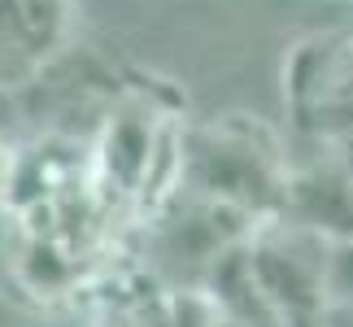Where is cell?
<instances>
[{"mask_svg": "<svg viewBox=\"0 0 353 327\" xmlns=\"http://www.w3.org/2000/svg\"><path fill=\"white\" fill-rule=\"evenodd\" d=\"M183 184L196 197L236 206L244 214H253L257 223H266V218H279L283 210L288 175L275 166V157L253 135L196 131L183 144Z\"/></svg>", "mask_w": 353, "mask_h": 327, "instance_id": "1", "label": "cell"}, {"mask_svg": "<svg viewBox=\"0 0 353 327\" xmlns=\"http://www.w3.org/2000/svg\"><path fill=\"white\" fill-rule=\"evenodd\" d=\"M327 244L332 240H319L314 231H301V227L283 223V218H266L253 231V240H249L253 275L288 327H327L332 323Z\"/></svg>", "mask_w": 353, "mask_h": 327, "instance_id": "2", "label": "cell"}, {"mask_svg": "<svg viewBox=\"0 0 353 327\" xmlns=\"http://www.w3.org/2000/svg\"><path fill=\"white\" fill-rule=\"evenodd\" d=\"M283 223L314 231L319 240H353V179L341 161H310L288 175Z\"/></svg>", "mask_w": 353, "mask_h": 327, "instance_id": "3", "label": "cell"}, {"mask_svg": "<svg viewBox=\"0 0 353 327\" xmlns=\"http://www.w3.org/2000/svg\"><path fill=\"white\" fill-rule=\"evenodd\" d=\"M161 131L153 114L144 109H122V114L110 118L101 140V175L110 179L118 192H140L148 179V166H153L157 148H161Z\"/></svg>", "mask_w": 353, "mask_h": 327, "instance_id": "4", "label": "cell"}, {"mask_svg": "<svg viewBox=\"0 0 353 327\" xmlns=\"http://www.w3.org/2000/svg\"><path fill=\"white\" fill-rule=\"evenodd\" d=\"M18 270H22V284L39 297H57L74 284L70 249H61V240L44 236V231H31V240H26V249L18 257Z\"/></svg>", "mask_w": 353, "mask_h": 327, "instance_id": "5", "label": "cell"}, {"mask_svg": "<svg viewBox=\"0 0 353 327\" xmlns=\"http://www.w3.org/2000/svg\"><path fill=\"white\" fill-rule=\"evenodd\" d=\"M223 310L205 288H174L161 306V327H219Z\"/></svg>", "mask_w": 353, "mask_h": 327, "instance_id": "6", "label": "cell"}, {"mask_svg": "<svg viewBox=\"0 0 353 327\" xmlns=\"http://www.w3.org/2000/svg\"><path fill=\"white\" fill-rule=\"evenodd\" d=\"M327 301L353 310V240L327 244Z\"/></svg>", "mask_w": 353, "mask_h": 327, "instance_id": "7", "label": "cell"}, {"mask_svg": "<svg viewBox=\"0 0 353 327\" xmlns=\"http://www.w3.org/2000/svg\"><path fill=\"white\" fill-rule=\"evenodd\" d=\"M336 161H341L345 175L353 179V135H345V140H341V153H336Z\"/></svg>", "mask_w": 353, "mask_h": 327, "instance_id": "8", "label": "cell"}, {"mask_svg": "<svg viewBox=\"0 0 353 327\" xmlns=\"http://www.w3.org/2000/svg\"><path fill=\"white\" fill-rule=\"evenodd\" d=\"M327 327H353V310L332 306V323H327Z\"/></svg>", "mask_w": 353, "mask_h": 327, "instance_id": "9", "label": "cell"}, {"mask_svg": "<svg viewBox=\"0 0 353 327\" xmlns=\"http://www.w3.org/2000/svg\"><path fill=\"white\" fill-rule=\"evenodd\" d=\"M9 175H13V161H9L5 153H0V197L9 192Z\"/></svg>", "mask_w": 353, "mask_h": 327, "instance_id": "10", "label": "cell"}, {"mask_svg": "<svg viewBox=\"0 0 353 327\" xmlns=\"http://www.w3.org/2000/svg\"><path fill=\"white\" fill-rule=\"evenodd\" d=\"M219 327H240V323H232V319H223V323H219Z\"/></svg>", "mask_w": 353, "mask_h": 327, "instance_id": "11", "label": "cell"}, {"mask_svg": "<svg viewBox=\"0 0 353 327\" xmlns=\"http://www.w3.org/2000/svg\"><path fill=\"white\" fill-rule=\"evenodd\" d=\"M127 327H144V323H127Z\"/></svg>", "mask_w": 353, "mask_h": 327, "instance_id": "12", "label": "cell"}]
</instances>
